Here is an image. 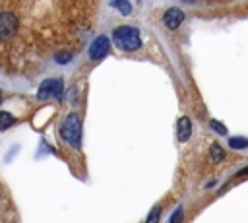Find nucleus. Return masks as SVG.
<instances>
[{
	"mask_svg": "<svg viewBox=\"0 0 248 223\" xmlns=\"http://www.w3.org/2000/svg\"><path fill=\"white\" fill-rule=\"evenodd\" d=\"M37 99L39 101H48V99L62 101L64 99V81L60 78H48V80H45L39 85V89H37Z\"/></svg>",
	"mask_w": 248,
	"mask_h": 223,
	"instance_id": "obj_3",
	"label": "nucleus"
},
{
	"mask_svg": "<svg viewBox=\"0 0 248 223\" xmlns=\"http://www.w3.org/2000/svg\"><path fill=\"white\" fill-rule=\"evenodd\" d=\"M176 221H182V207H176V211L169 217V223H176Z\"/></svg>",
	"mask_w": 248,
	"mask_h": 223,
	"instance_id": "obj_15",
	"label": "nucleus"
},
{
	"mask_svg": "<svg viewBox=\"0 0 248 223\" xmlns=\"http://www.w3.org/2000/svg\"><path fill=\"white\" fill-rule=\"evenodd\" d=\"M159 217H161V207H159V206H155V207L149 211V215H147V221L151 223V221H157Z\"/></svg>",
	"mask_w": 248,
	"mask_h": 223,
	"instance_id": "obj_14",
	"label": "nucleus"
},
{
	"mask_svg": "<svg viewBox=\"0 0 248 223\" xmlns=\"http://www.w3.org/2000/svg\"><path fill=\"white\" fill-rule=\"evenodd\" d=\"M209 159H211L213 163H221V161L225 159V149H223L217 142L209 145Z\"/></svg>",
	"mask_w": 248,
	"mask_h": 223,
	"instance_id": "obj_9",
	"label": "nucleus"
},
{
	"mask_svg": "<svg viewBox=\"0 0 248 223\" xmlns=\"http://www.w3.org/2000/svg\"><path fill=\"white\" fill-rule=\"evenodd\" d=\"M209 126H211V130H213V132H217V134H221V136H223V134H227V128H225V124L217 122L215 118H213V120H209Z\"/></svg>",
	"mask_w": 248,
	"mask_h": 223,
	"instance_id": "obj_13",
	"label": "nucleus"
},
{
	"mask_svg": "<svg viewBox=\"0 0 248 223\" xmlns=\"http://www.w3.org/2000/svg\"><path fill=\"white\" fill-rule=\"evenodd\" d=\"M14 124H16V116L12 112H8V111H0V132L12 128Z\"/></svg>",
	"mask_w": 248,
	"mask_h": 223,
	"instance_id": "obj_10",
	"label": "nucleus"
},
{
	"mask_svg": "<svg viewBox=\"0 0 248 223\" xmlns=\"http://www.w3.org/2000/svg\"><path fill=\"white\" fill-rule=\"evenodd\" d=\"M229 145L232 149H244L248 145V140L242 138V136H232V138H229Z\"/></svg>",
	"mask_w": 248,
	"mask_h": 223,
	"instance_id": "obj_11",
	"label": "nucleus"
},
{
	"mask_svg": "<svg viewBox=\"0 0 248 223\" xmlns=\"http://www.w3.org/2000/svg\"><path fill=\"white\" fill-rule=\"evenodd\" d=\"M110 52V41L107 35H99L93 39V43L89 45V58L91 60H101Z\"/></svg>",
	"mask_w": 248,
	"mask_h": 223,
	"instance_id": "obj_5",
	"label": "nucleus"
},
{
	"mask_svg": "<svg viewBox=\"0 0 248 223\" xmlns=\"http://www.w3.org/2000/svg\"><path fill=\"white\" fill-rule=\"evenodd\" d=\"M182 21H184V14L178 8H169L163 14V23H165L167 29H176V27H180Z\"/></svg>",
	"mask_w": 248,
	"mask_h": 223,
	"instance_id": "obj_6",
	"label": "nucleus"
},
{
	"mask_svg": "<svg viewBox=\"0 0 248 223\" xmlns=\"http://www.w3.org/2000/svg\"><path fill=\"white\" fill-rule=\"evenodd\" d=\"M110 6H112L120 16H130V14H132V2H130V0H112Z\"/></svg>",
	"mask_w": 248,
	"mask_h": 223,
	"instance_id": "obj_8",
	"label": "nucleus"
},
{
	"mask_svg": "<svg viewBox=\"0 0 248 223\" xmlns=\"http://www.w3.org/2000/svg\"><path fill=\"white\" fill-rule=\"evenodd\" d=\"M0 103H2V91H0Z\"/></svg>",
	"mask_w": 248,
	"mask_h": 223,
	"instance_id": "obj_17",
	"label": "nucleus"
},
{
	"mask_svg": "<svg viewBox=\"0 0 248 223\" xmlns=\"http://www.w3.org/2000/svg\"><path fill=\"white\" fill-rule=\"evenodd\" d=\"M176 136H178V142H188L190 136H192V120L188 116H180L178 122H176Z\"/></svg>",
	"mask_w": 248,
	"mask_h": 223,
	"instance_id": "obj_7",
	"label": "nucleus"
},
{
	"mask_svg": "<svg viewBox=\"0 0 248 223\" xmlns=\"http://www.w3.org/2000/svg\"><path fill=\"white\" fill-rule=\"evenodd\" d=\"M54 60H56L58 64H68V62L72 60V52H66V50L56 52V54H54Z\"/></svg>",
	"mask_w": 248,
	"mask_h": 223,
	"instance_id": "obj_12",
	"label": "nucleus"
},
{
	"mask_svg": "<svg viewBox=\"0 0 248 223\" xmlns=\"http://www.w3.org/2000/svg\"><path fill=\"white\" fill-rule=\"evenodd\" d=\"M60 138L76 149L81 145V116L78 112L66 114V118L60 124Z\"/></svg>",
	"mask_w": 248,
	"mask_h": 223,
	"instance_id": "obj_2",
	"label": "nucleus"
},
{
	"mask_svg": "<svg viewBox=\"0 0 248 223\" xmlns=\"http://www.w3.org/2000/svg\"><path fill=\"white\" fill-rule=\"evenodd\" d=\"M112 41L120 50H138L141 47V35L132 25H120L112 31Z\"/></svg>",
	"mask_w": 248,
	"mask_h": 223,
	"instance_id": "obj_1",
	"label": "nucleus"
},
{
	"mask_svg": "<svg viewBox=\"0 0 248 223\" xmlns=\"http://www.w3.org/2000/svg\"><path fill=\"white\" fill-rule=\"evenodd\" d=\"M184 2H194V0H184Z\"/></svg>",
	"mask_w": 248,
	"mask_h": 223,
	"instance_id": "obj_18",
	"label": "nucleus"
},
{
	"mask_svg": "<svg viewBox=\"0 0 248 223\" xmlns=\"http://www.w3.org/2000/svg\"><path fill=\"white\" fill-rule=\"evenodd\" d=\"M246 175H248V167H244L242 171H238V173H236V176H246Z\"/></svg>",
	"mask_w": 248,
	"mask_h": 223,
	"instance_id": "obj_16",
	"label": "nucleus"
},
{
	"mask_svg": "<svg viewBox=\"0 0 248 223\" xmlns=\"http://www.w3.org/2000/svg\"><path fill=\"white\" fill-rule=\"evenodd\" d=\"M17 17L14 12H0V41H8L17 31Z\"/></svg>",
	"mask_w": 248,
	"mask_h": 223,
	"instance_id": "obj_4",
	"label": "nucleus"
}]
</instances>
